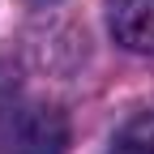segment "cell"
Returning <instances> with one entry per match:
<instances>
[{
  "instance_id": "6da1fadb",
  "label": "cell",
  "mask_w": 154,
  "mask_h": 154,
  "mask_svg": "<svg viewBox=\"0 0 154 154\" xmlns=\"http://www.w3.org/2000/svg\"><path fill=\"white\" fill-rule=\"evenodd\" d=\"M64 146H69L64 111H56V107H22L0 154H64Z\"/></svg>"
},
{
  "instance_id": "7a4b0ae2",
  "label": "cell",
  "mask_w": 154,
  "mask_h": 154,
  "mask_svg": "<svg viewBox=\"0 0 154 154\" xmlns=\"http://www.w3.org/2000/svg\"><path fill=\"white\" fill-rule=\"evenodd\" d=\"M107 30L120 47L154 56V0H107Z\"/></svg>"
},
{
  "instance_id": "3957f363",
  "label": "cell",
  "mask_w": 154,
  "mask_h": 154,
  "mask_svg": "<svg viewBox=\"0 0 154 154\" xmlns=\"http://www.w3.org/2000/svg\"><path fill=\"white\" fill-rule=\"evenodd\" d=\"M17 82H13V73L0 64V150H5V137H9V128L17 120Z\"/></svg>"
},
{
  "instance_id": "277c9868",
  "label": "cell",
  "mask_w": 154,
  "mask_h": 154,
  "mask_svg": "<svg viewBox=\"0 0 154 154\" xmlns=\"http://www.w3.org/2000/svg\"><path fill=\"white\" fill-rule=\"evenodd\" d=\"M107 154H154V137H137V133H124L116 137V146Z\"/></svg>"
}]
</instances>
